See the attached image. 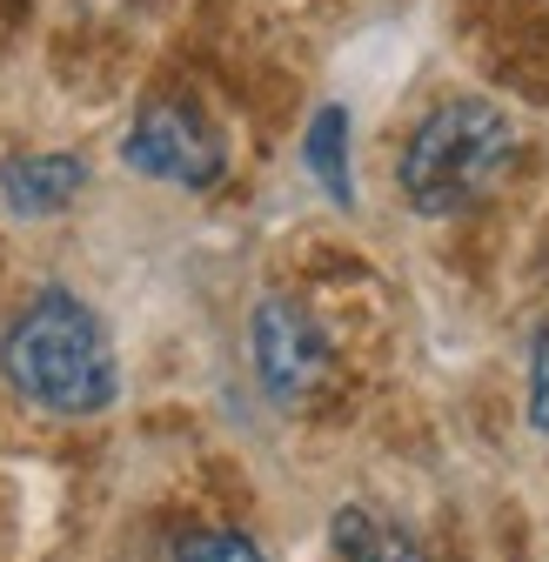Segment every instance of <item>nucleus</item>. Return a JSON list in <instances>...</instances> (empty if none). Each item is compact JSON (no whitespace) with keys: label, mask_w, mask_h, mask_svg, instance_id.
<instances>
[{"label":"nucleus","mask_w":549,"mask_h":562,"mask_svg":"<svg viewBox=\"0 0 549 562\" xmlns=\"http://www.w3.org/2000/svg\"><path fill=\"white\" fill-rule=\"evenodd\" d=\"M0 375L14 395H27L47 415H101L121 395V362L101 315L67 295L41 289L0 335Z\"/></svg>","instance_id":"f257e3e1"},{"label":"nucleus","mask_w":549,"mask_h":562,"mask_svg":"<svg viewBox=\"0 0 549 562\" xmlns=\"http://www.w3.org/2000/svg\"><path fill=\"white\" fill-rule=\"evenodd\" d=\"M509 155H516V121L483 94H456V101H442V108H429L416 121L395 181H402L416 215L449 222V215H462V207H475L496 188Z\"/></svg>","instance_id":"f03ea898"},{"label":"nucleus","mask_w":549,"mask_h":562,"mask_svg":"<svg viewBox=\"0 0 549 562\" xmlns=\"http://www.w3.org/2000/svg\"><path fill=\"white\" fill-rule=\"evenodd\" d=\"M121 161L168 188H215L228 175V140L188 101H148L121 134Z\"/></svg>","instance_id":"7ed1b4c3"},{"label":"nucleus","mask_w":549,"mask_h":562,"mask_svg":"<svg viewBox=\"0 0 549 562\" xmlns=\"http://www.w3.org/2000/svg\"><path fill=\"white\" fill-rule=\"evenodd\" d=\"M248 356H255L261 389L282 402V408H295V402H309V395L322 389V375H328V335H322V322H315L302 302L268 295V302L255 308V322H248Z\"/></svg>","instance_id":"20e7f679"},{"label":"nucleus","mask_w":549,"mask_h":562,"mask_svg":"<svg viewBox=\"0 0 549 562\" xmlns=\"http://www.w3.org/2000/svg\"><path fill=\"white\" fill-rule=\"evenodd\" d=\"M88 188V161L81 155H8L0 161V201L21 222H47L67 201Z\"/></svg>","instance_id":"39448f33"},{"label":"nucleus","mask_w":549,"mask_h":562,"mask_svg":"<svg viewBox=\"0 0 549 562\" xmlns=\"http://www.w3.org/2000/svg\"><path fill=\"white\" fill-rule=\"evenodd\" d=\"M302 168L315 175V188L335 201V207H349L356 201V168H349V108L341 101H322L302 127Z\"/></svg>","instance_id":"423d86ee"},{"label":"nucleus","mask_w":549,"mask_h":562,"mask_svg":"<svg viewBox=\"0 0 549 562\" xmlns=\"http://www.w3.org/2000/svg\"><path fill=\"white\" fill-rule=\"evenodd\" d=\"M175 562H268V555L242 529H188L175 536Z\"/></svg>","instance_id":"0eeeda50"},{"label":"nucleus","mask_w":549,"mask_h":562,"mask_svg":"<svg viewBox=\"0 0 549 562\" xmlns=\"http://www.w3.org/2000/svg\"><path fill=\"white\" fill-rule=\"evenodd\" d=\"M529 429L549 436V328L529 335Z\"/></svg>","instance_id":"6e6552de"},{"label":"nucleus","mask_w":549,"mask_h":562,"mask_svg":"<svg viewBox=\"0 0 549 562\" xmlns=\"http://www.w3.org/2000/svg\"><path fill=\"white\" fill-rule=\"evenodd\" d=\"M341 562H429V555H423L416 542H408L402 529H369L349 555H341Z\"/></svg>","instance_id":"1a4fd4ad"}]
</instances>
